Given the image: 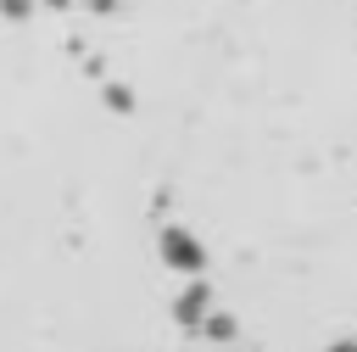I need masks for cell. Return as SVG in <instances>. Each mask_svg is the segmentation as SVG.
Returning a JSON list of instances; mask_svg holds the SVG:
<instances>
[{"mask_svg": "<svg viewBox=\"0 0 357 352\" xmlns=\"http://www.w3.org/2000/svg\"><path fill=\"white\" fill-rule=\"evenodd\" d=\"M329 352H357V341H335V346H329Z\"/></svg>", "mask_w": 357, "mask_h": 352, "instance_id": "obj_4", "label": "cell"}, {"mask_svg": "<svg viewBox=\"0 0 357 352\" xmlns=\"http://www.w3.org/2000/svg\"><path fill=\"white\" fill-rule=\"evenodd\" d=\"M201 313H206V285H190V291L178 296V318H184V324H201Z\"/></svg>", "mask_w": 357, "mask_h": 352, "instance_id": "obj_2", "label": "cell"}, {"mask_svg": "<svg viewBox=\"0 0 357 352\" xmlns=\"http://www.w3.org/2000/svg\"><path fill=\"white\" fill-rule=\"evenodd\" d=\"M206 335H212V341H234V318H229V313H212V318H206Z\"/></svg>", "mask_w": 357, "mask_h": 352, "instance_id": "obj_3", "label": "cell"}, {"mask_svg": "<svg viewBox=\"0 0 357 352\" xmlns=\"http://www.w3.org/2000/svg\"><path fill=\"white\" fill-rule=\"evenodd\" d=\"M50 6H67V0H50Z\"/></svg>", "mask_w": 357, "mask_h": 352, "instance_id": "obj_5", "label": "cell"}, {"mask_svg": "<svg viewBox=\"0 0 357 352\" xmlns=\"http://www.w3.org/2000/svg\"><path fill=\"white\" fill-rule=\"evenodd\" d=\"M162 257H167L173 268H184V274H201V268H206V251L195 246L190 229H162Z\"/></svg>", "mask_w": 357, "mask_h": 352, "instance_id": "obj_1", "label": "cell"}]
</instances>
